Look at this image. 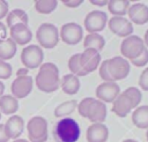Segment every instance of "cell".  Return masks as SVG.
<instances>
[{"label": "cell", "instance_id": "obj_46", "mask_svg": "<svg viewBox=\"0 0 148 142\" xmlns=\"http://www.w3.org/2000/svg\"><path fill=\"white\" fill-rule=\"evenodd\" d=\"M146 139H147V141H148V129H147V132H146Z\"/></svg>", "mask_w": 148, "mask_h": 142}, {"label": "cell", "instance_id": "obj_4", "mask_svg": "<svg viewBox=\"0 0 148 142\" xmlns=\"http://www.w3.org/2000/svg\"><path fill=\"white\" fill-rule=\"evenodd\" d=\"M29 142H46L47 141V121L45 118L36 115L27 124Z\"/></svg>", "mask_w": 148, "mask_h": 142}, {"label": "cell", "instance_id": "obj_9", "mask_svg": "<svg viewBox=\"0 0 148 142\" xmlns=\"http://www.w3.org/2000/svg\"><path fill=\"white\" fill-rule=\"evenodd\" d=\"M108 67L110 75L114 82L127 77L131 68L128 60L123 57H113L111 59H108Z\"/></svg>", "mask_w": 148, "mask_h": 142}, {"label": "cell", "instance_id": "obj_15", "mask_svg": "<svg viewBox=\"0 0 148 142\" xmlns=\"http://www.w3.org/2000/svg\"><path fill=\"white\" fill-rule=\"evenodd\" d=\"M131 23L142 25L148 22V6L141 2H136L130 6L127 10Z\"/></svg>", "mask_w": 148, "mask_h": 142}, {"label": "cell", "instance_id": "obj_7", "mask_svg": "<svg viewBox=\"0 0 148 142\" xmlns=\"http://www.w3.org/2000/svg\"><path fill=\"white\" fill-rule=\"evenodd\" d=\"M83 22L88 33H99L108 23V15L103 10H91L86 15Z\"/></svg>", "mask_w": 148, "mask_h": 142}, {"label": "cell", "instance_id": "obj_13", "mask_svg": "<svg viewBox=\"0 0 148 142\" xmlns=\"http://www.w3.org/2000/svg\"><path fill=\"white\" fill-rule=\"evenodd\" d=\"M80 63L82 69L89 74L99 67L101 63V54L98 51L94 48H84L82 53H80Z\"/></svg>", "mask_w": 148, "mask_h": 142}, {"label": "cell", "instance_id": "obj_5", "mask_svg": "<svg viewBox=\"0 0 148 142\" xmlns=\"http://www.w3.org/2000/svg\"><path fill=\"white\" fill-rule=\"evenodd\" d=\"M44 51L39 45H28L21 52V62L27 69L39 68L43 63Z\"/></svg>", "mask_w": 148, "mask_h": 142}, {"label": "cell", "instance_id": "obj_8", "mask_svg": "<svg viewBox=\"0 0 148 142\" xmlns=\"http://www.w3.org/2000/svg\"><path fill=\"white\" fill-rule=\"evenodd\" d=\"M59 37L67 45H76L83 38V30L79 23L68 22L60 28Z\"/></svg>", "mask_w": 148, "mask_h": 142}, {"label": "cell", "instance_id": "obj_24", "mask_svg": "<svg viewBox=\"0 0 148 142\" xmlns=\"http://www.w3.org/2000/svg\"><path fill=\"white\" fill-rule=\"evenodd\" d=\"M17 51V45L14 43L12 38H6L5 40L0 42V60L6 61L16 54Z\"/></svg>", "mask_w": 148, "mask_h": 142}, {"label": "cell", "instance_id": "obj_45", "mask_svg": "<svg viewBox=\"0 0 148 142\" xmlns=\"http://www.w3.org/2000/svg\"><path fill=\"white\" fill-rule=\"evenodd\" d=\"M123 142H139V141H136V140H134V139H127V140H125V141H123Z\"/></svg>", "mask_w": 148, "mask_h": 142}, {"label": "cell", "instance_id": "obj_34", "mask_svg": "<svg viewBox=\"0 0 148 142\" xmlns=\"http://www.w3.org/2000/svg\"><path fill=\"white\" fill-rule=\"evenodd\" d=\"M12 74H13L12 66L6 61L0 60V81L9 79L12 76Z\"/></svg>", "mask_w": 148, "mask_h": 142}, {"label": "cell", "instance_id": "obj_44", "mask_svg": "<svg viewBox=\"0 0 148 142\" xmlns=\"http://www.w3.org/2000/svg\"><path fill=\"white\" fill-rule=\"evenodd\" d=\"M13 142H29V141H27L24 139H17V140H14Z\"/></svg>", "mask_w": 148, "mask_h": 142}, {"label": "cell", "instance_id": "obj_21", "mask_svg": "<svg viewBox=\"0 0 148 142\" xmlns=\"http://www.w3.org/2000/svg\"><path fill=\"white\" fill-rule=\"evenodd\" d=\"M132 122L140 129H148V105H140L133 111Z\"/></svg>", "mask_w": 148, "mask_h": 142}, {"label": "cell", "instance_id": "obj_17", "mask_svg": "<svg viewBox=\"0 0 148 142\" xmlns=\"http://www.w3.org/2000/svg\"><path fill=\"white\" fill-rule=\"evenodd\" d=\"M3 125H5V130H6L9 140L10 139L17 140L24 130V121H23L22 117L17 115V114L12 115Z\"/></svg>", "mask_w": 148, "mask_h": 142}, {"label": "cell", "instance_id": "obj_47", "mask_svg": "<svg viewBox=\"0 0 148 142\" xmlns=\"http://www.w3.org/2000/svg\"><path fill=\"white\" fill-rule=\"evenodd\" d=\"M0 119H1V112H0Z\"/></svg>", "mask_w": 148, "mask_h": 142}, {"label": "cell", "instance_id": "obj_30", "mask_svg": "<svg viewBox=\"0 0 148 142\" xmlns=\"http://www.w3.org/2000/svg\"><path fill=\"white\" fill-rule=\"evenodd\" d=\"M124 94L130 98L131 103H132V106L133 109H136L139 106V104L141 103V99H142V94H141V90L138 89L136 87H130L127 89H125Z\"/></svg>", "mask_w": 148, "mask_h": 142}, {"label": "cell", "instance_id": "obj_18", "mask_svg": "<svg viewBox=\"0 0 148 142\" xmlns=\"http://www.w3.org/2000/svg\"><path fill=\"white\" fill-rule=\"evenodd\" d=\"M133 110L132 103L130 100V98L124 94L120 92L119 96L116 98V100L112 103V109L111 111L119 118H125L128 113H131V111Z\"/></svg>", "mask_w": 148, "mask_h": 142}, {"label": "cell", "instance_id": "obj_32", "mask_svg": "<svg viewBox=\"0 0 148 142\" xmlns=\"http://www.w3.org/2000/svg\"><path fill=\"white\" fill-rule=\"evenodd\" d=\"M99 76L103 80V82H114L110 75L109 72V67H108V60H104L101 65H99V69H98Z\"/></svg>", "mask_w": 148, "mask_h": 142}, {"label": "cell", "instance_id": "obj_42", "mask_svg": "<svg viewBox=\"0 0 148 142\" xmlns=\"http://www.w3.org/2000/svg\"><path fill=\"white\" fill-rule=\"evenodd\" d=\"M143 43H145V46L148 48V29L146 30V33H145V37H143Z\"/></svg>", "mask_w": 148, "mask_h": 142}, {"label": "cell", "instance_id": "obj_29", "mask_svg": "<svg viewBox=\"0 0 148 142\" xmlns=\"http://www.w3.org/2000/svg\"><path fill=\"white\" fill-rule=\"evenodd\" d=\"M68 69L71 72V74L75 75V76H86L87 73L82 69L81 67V63H80V53H75L73 54L69 60H68Z\"/></svg>", "mask_w": 148, "mask_h": 142}, {"label": "cell", "instance_id": "obj_41", "mask_svg": "<svg viewBox=\"0 0 148 142\" xmlns=\"http://www.w3.org/2000/svg\"><path fill=\"white\" fill-rule=\"evenodd\" d=\"M28 70L29 69H27V68H20L17 72H16V77H21V76H27L28 75Z\"/></svg>", "mask_w": 148, "mask_h": 142}, {"label": "cell", "instance_id": "obj_39", "mask_svg": "<svg viewBox=\"0 0 148 142\" xmlns=\"http://www.w3.org/2000/svg\"><path fill=\"white\" fill-rule=\"evenodd\" d=\"M7 38V25L0 21V42Z\"/></svg>", "mask_w": 148, "mask_h": 142}, {"label": "cell", "instance_id": "obj_12", "mask_svg": "<svg viewBox=\"0 0 148 142\" xmlns=\"http://www.w3.org/2000/svg\"><path fill=\"white\" fill-rule=\"evenodd\" d=\"M32 87H34V80L31 76L27 75V76L16 77L10 85L12 96H14L16 99L25 98L28 95H30Z\"/></svg>", "mask_w": 148, "mask_h": 142}, {"label": "cell", "instance_id": "obj_3", "mask_svg": "<svg viewBox=\"0 0 148 142\" xmlns=\"http://www.w3.org/2000/svg\"><path fill=\"white\" fill-rule=\"evenodd\" d=\"M36 38L42 48H54L59 42V30L52 23H42L37 29Z\"/></svg>", "mask_w": 148, "mask_h": 142}, {"label": "cell", "instance_id": "obj_2", "mask_svg": "<svg viewBox=\"0 0 148 142\" xmlns=\"http://www.w3.org/2000/svg\"><path fill=\"white\" fill-rule=\"evenodd\" d=\"M81 135L79 122L72 118L60 119L53 128V137L56 142H76Z\"/></svg>", "mask_w": 148, "mask_h": 142}, {"label": "cell", "instance_id": "obj_38", "mask_svg": "<svg viewBox=\"0 0 148 142\" xmlns=\"http://www.w3.org/2000/svg\"><path fill=\"white\" fill-rule=\"evenodd\" d=\"M9 137L5 130V125L0 122V142H8Z\"/></svg>", "mask_w": 148, "mask_h": 142}, {"label": "cell", "instance_id": "obj_23", "mask_svg": "<svg viewBox=\"0 0 148 142\" xmlns=\"http://www.w3.org/2000/svg\"><path fill=\"white\" fill-rule=\"evenodd\" d=\"M28 22H29L28 14L21 8H15L12 12H8V14L6 16V23H7L8 28H12L13 25L18 24V23L28 24Z\"/></svg>", "mask_w": 148, "mask_h": 142}, {"label": "cell", "instance_id": "obj_27", "mask_svg": "<svg viewBox=\"0 0 148 142\" xmlns=\"http://www.w3.org/2000/svg\"><path fill=\"white\" fill-rule=\"evenodd\" d=\"M76 107H77V100H75V99L66 100V102L59 104L54 109V117L56 118H67V115L73 113Z\"/></svg>", "mask_w": 148, "mask_h": 142}, {"label": "cell", "instance_id": "obj_11", "mask_svg": "<svg viewBox=\"0 0 148 142\" xmlns=\"http://www.w3.org/2000/svg\"><path fill=\"white\" fill-rule=\"evenodd\" d=\"M108 27L114 35L123 38L131 36L133 32V24L124 16H112L108 20Z\"/></svg>", "mask_w": 148, "mask_h": 142}, {"label": "cell", "instance_id": "obj_40", "mask_svg": "<svg viewBox=\"0 0 148 142\" xmlns=\"http://www.w3.org/2000/svg\"><path fill=\"white\" fill-rule=\"evenodd\" d=\"M89 2H90L91 5H94V6H99V7H103V6H108L109 0H90Z\"/></svg>", "mask_w": 148, "mask_h": 142}, {"label": "cell", "instance_id": "obj_37", "mask_svg": "<svg viewBox=\"0 0 148 142\" xmlns=\"http://www.w3.org/2000/svg\"><path fill=\"white\" fill-rule=\"evenodd\" d=\"M66 7H69V8H76L79 6L82 5L83 0H62L61 1Z\"/></svg>", "mask_w": 148, "mask_h": 142}, {"label": "cell", "instance_id": "obj_43", "mask_svg": "<svg viewBox=\"0 0 148 142\" xmlns=\"http://www.w3.org/2000/svg\"><path fill=\"white\" fill-rule=\"evenodd\" d=\"M3 92H5V84L2 83V81H0V98L3 96Z\"/></svg>", "mask_w": 148, "mask_h": 142}, {"label": "cell", "instance_id": "obj_26", "mask_svg": "<svg viewBox=\"0 0 148 142\" xmlns=\"http://www.w3.org/2000/svg\"><path fill=\"white\" fill-rule=\"evenodd\" d=\"M105 46V39L99 33H88L83 39L84 48H94L96 51L103 50Z\"/></svg>", "mask_w": 148, "mask_h": 142}, {"label": "cell", "instance_id": "obj_35", "mask_svg": "<svg viewBox=\"0 0 148 142\" xmlns=\"http://www.w3.org/2000/svg\"><path fill=\"white\" fill-rule=\"evenodd\" d=\"M139 85L141 88V90L143 91H148V67H146L142 73L140 74L139 77Z\"/></svg>", "mask_w": 148, "mask_h": 142}, {"label": "cell", "instance_id": "obj_25", "mask_svg": "<svg viewBox=\"0 0 148 142\" xmlns=\"http://www.w3.org/2000/svg\"><path fill=\"white\" fill-rule=\"evenodd\" d=\"M131 6L128 0H109L108 9L113 16H124L127 14V10Z\"/></svg>", "mask_w": 148, "mask_h": 142}, {"label": "cell", "instance_id": "obj_10", "mask_svg": "<svg viewBox=\"0 0 148 142\" xmlns=\"http://www.w3.org/2000/svg\"><path fill=\"white\" fill-rule=\"evenodd\" d=\"M96 99L106 103H113L120 94V88L117 82H102L96 88Z\"/></svg>", "mask_w": 148, "mask_h": 142}, {"label": "cell", "instance_id": "obj_28", "mask_svg": "<svg viewBox=\"0 0 148 142\" xmlns=\"http://www.w3.org/2000/svg\"><path fill=\"white\" fill-rule=\"evenodd\" d=\"M58 6L57 0H37L35 1V9L39 14H51Z\"/></svg>", "mask_w": 148, "mask_h": 142}, {"label": "cell", "instance_id": "obj_19", "mask_svg": "<svg viewBox=\"0 0 148 142\" xmlns=\"http://www.w3.org/2000/svg\"><path fill=\"white\" fill-rule=\"evenodd\" d=\"M106 113H108L106 104H104L103 102H101L98 99H95L90 106L87 118L92 124H103V121L106 119Z\"/></svg>", "mask_w": 148, "mask_h": 142}, {"label": "cell", "instance_id": "obj_16", "mask_svg": "<svg viewBox=\"0 0 148 142\" xmlns=\"http://www.w3.org/2000/svg\"><path fill=\"white\" fill-rule=\"evenodd\" d=\"M88 142H106L109 139V129L104 124H91L86 132Z\"/></svg>", "mask_w": 148, "mask_h": 142}, {"label": "cell", "instance_id": "obj_36", "mask_svg": "<svg viewBox=\"0 0 148 142\" xmlns=\"http://www.w3.org/2000/svg\"><path fill=\"white\" fill-rule=\"evenodd\" d=\"M9 9V6H8V2L5 1V0H0V20L5 18L8 14V10Z\"/></svg>", "mask_w": 148, "mask_h": 142}, {"label": "cell", "instance_id": "obj_22", "mask_svg": "<svg viewBox=\"0 0 148 142\" xmlns=\"http://www.w3.org/2000/svg\"><path fill=\"white\" fill-rule=\"evenodd\" d=\"M18 110V100L12 95H3L0 98V112L3 114H13Z\"/></svg>", "mask_w": 148, "mask_h": 142}, {"label": "cell", "instance_id": "obj_1", "mask_svg": "<svg viewBox=\"0 0 148 142\" xmlns=\"http://www.w3.org/2000/svg\"><path fill=\"white\" fill-rule=\"evenodd\" d=\"M36 87L43 92H53L60 88V76L57 65L52 62H44L35 77Z\"/></svg>", "mask_w": 148, "mask_h": 142}, {"label": "cell", "instance_id": "obj_31", "mask_svg": "<svg viewBox=\"0 0 148 142\" xmlns=\"http://www.w3.org/2000/svg\"><path fill=\"white\" fill-rule=\"evenodd\" d=\"M95 99H96V98H94V97H86V98H83L80 103H77V107H76V109H77L79 114H80L81 117H83V118H87V117H88L90 106H91V104L94 103Z\"/></svg>", "mask_w": 148, "mask_h": 142}, {"label": "cell", "instance_id": "obj_6", "mask_svg": "<svg viewBox=\"0 0 148 142\" xmlns=\"http://www.w3.org/2000/svg\"><path fill=\"white\" fill-rule=\"evenodd\" d=\"M143 39L136 35H131L123 39L120 44V53L126 60H133L141 54L145 48Z\"/></svg>", "mask_w": 148, "mask_h": 142}, {"label": "cell", "instance_id": "obj_14", "mask_svg": "<svg viewBox=\"0 0 148 142\" xmlns=\"http://www.w3.org/2000/svg\"><path fill=\"white\" fill-rule=\"evenodd\" d=\"M9 35L16 45H25L32 39L31 30L29 29L28 24L23 23H18L9 28Z\"/></svg>", "mask_w": 148, "mask_h": 142}, {"label": "cell", "instance_id": "obj_20", "mask_svg": "<svg viewBox=\"0 0 148 142\" xmlns=\"http://www.w3.org/2000/svg\"><path fill=\"white\" fill-rule=\"evenodd\" d=\"M81 87L80 80L73 74H66L60 80V88L67 95H75L79 92Z\"/></svg>", "mask_w": 148, "mask_h": 142}, {"label": "cell", "instance_id": "obj_33", "mask_svg": "<svg viewBox=\"0 0 148 142\" xmlns=\"http://www.w3.org/2000/svg\"><path fill=\"white\" fill-rule=\"evenodd\" d=\"M131 63L134 65L135 67H143V66H146L148 63V48L145 47L139 57H136L135 59L131 60Z\"/></svg>", "mask_w": 148, "mask_h": 142}]
</instances>
